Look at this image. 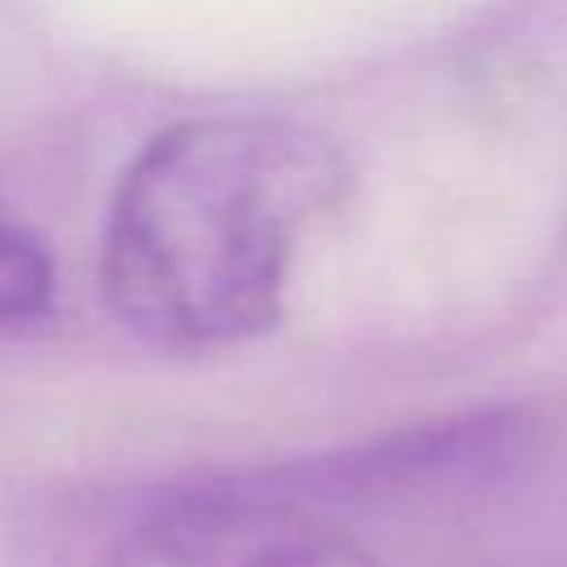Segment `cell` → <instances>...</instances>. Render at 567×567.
Wrapping results in <instances>:
<instances>
[{"label": "cell", "mask_w": 567, "mask_h": 567, "mask_svg": "<svg viewBox=\"0 0 567 567\" xmlns=\"http://www.w3.org/2000/svg\"><path fill=\"white\" fill-rule=\"evenodd\" d=\"M346 186V155L301 120L221 111L164 124L106 199L102 292L115 319L168 354L252 341L279 319L301 239Z\"/></svg>", "instance_id": "1"}, {"label": "cell", "mask_w": 567, "mask_h": 567, "mask_svg": "<svg viewBox=\"0 0 567 567\" xmlns=\"http://www.w3.org/2000/svg\"><path fill=\"white\" fill-rule=\"evenodd\" d=\"M97 567H385L377 549L284 478L186 487L142 514Z\"/></svg>", "instance_id": "2"}, {"label": "cell", "mask_w": 567, "mask_h": 567, "mask_svg": "<svg viewBox=\"0 0 567 567\" xmlns=\"http://www.w3.org/2000/svg\"><path fill=\"white\" fill-rule=\"evenodd\" d=\"M58 275L44 239L0 208V328L40 323L53 310Z\"/></svg>", "instance_id": "3"}]
</instances>
